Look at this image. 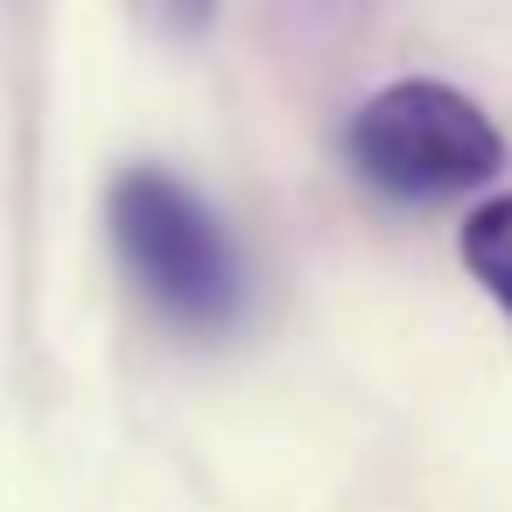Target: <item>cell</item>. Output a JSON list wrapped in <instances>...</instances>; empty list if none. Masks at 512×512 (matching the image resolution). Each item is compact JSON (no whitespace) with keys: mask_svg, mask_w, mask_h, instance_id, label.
I'll list each match as a JSON object with an SVG mask.
<instances>
[{"mask_svg":"<svg viewBox=\"0 0 512 512\" xmlns=\"http://www.w3.org/2000/svg\"><path fill=\"white\" fill-rule=\"evenodd\" d=\"M463 267H470V281L512 316V190H505V197H484V204L463 218Z\"/></svg>","mask_w":512,"mask_h":512,"instance_id":"3957f363","label":"cell"},{"mask_svg":"<svg viewBox=\"0 0 512 512\" xmlns=\"http://www.w3.org/2000/svg\"><path fill=\"white\" fill-rule=\"evenodd\" d=\"M211 15H218V0H155V22H169V29H183V36H197Z\"/></svg>","mask_w":512,"mask_h":512,"instance_id":"277c9868","label":"cell"},{"mask_svg":"<svg viewBox=\"0 0 512 512\" xmlns=\"http://www.w3.org/2000/svg\"><path fill=\"white\" fill-rule=\"evenodd\" d=\"M113 246L127 260V274L141 281V295L183 323V330H225L239 316V253L225 239V225L204 211V197L169 176V169H127L113 183Z\"/></svg>","mask_w":512,"mask_h":512,"instance_id":"7a4b0ae2","label":"cell"},{"mask_svg":"<svg viewBox=\"0 0 512 512\" xmlns=\"http://www.w3.org/2000/svg\"><path fill=\"white\" fill-rule=\"evenodd\" d=\"M344 162L393 204H442L505 169V134L456 85L400 78L344 120Z\"/></svg>","mask_w":512,"mask_h":512,"instance_id":"6da1fadb","label":"cell"}]
</instances>
